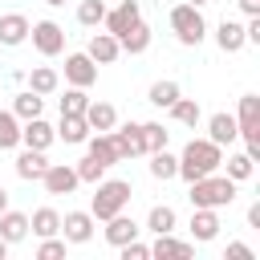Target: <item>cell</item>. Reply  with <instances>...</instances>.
Returning <instances> with one entry per match:
<instances>
[{"instance_id":"cell-30","label":"cell","mask_w":260,"mask_h":260,"mask_svg":"<svg viewBox=\"0 0 260 260\" xmlns=\"http://www.w3.org/2000/svg\"><path fill=\"white\" fill-rule=\"evenodd\" d=\"M16 146H20V118L0 106V150H16Z\"/></svg>"},{"instance_id":"cell-21","label":"cell","mask_w":260,"mask_h":260,"mask_svg":"<svg viewBox=\"0 0 260 260\" xmlns=\"http://www.w3.org/2000/svg\"><path fill=\"white\" fill-rule=\"evenodd\" d=\"M12 167H16V175H20L24 183H37V179L45 175L49 158H45V150H28V146H24V150L16 154V162H12Z\"/></svg>"},{"instance_id":"cell-2","label":"cell","mask_w":260,"mask_h":260,"mask_svg":"<svg viewBox=\"0 0 260 260\" xmlns=\"http://www.w3.org/2000/svg\"><path fill=\"white\" fill-rule=\"evenodd\" d=\"M236 187L240 183H232L228 175H219V171H211V175H203V179H195L191 183V207H228L232 199H236Z\"/></svg>"},{"instance_id":"cell-17","label":"cell","mask_w":260,"mask_h":260,"mask_svg":"<svg viewBox=\"0 0 260 260\" xmlns=\"http://www.w3.org/2000/svg\"><path fill=\"white\" fill-rule=\"evenodd\" d=\"M28 41V16L24 12H4L0 16V45L4 49H16Z\"/></svg>"},{"instance_id":"cell-36","label":"cell","mask_w":260,"mask_h":260,"mask_svg":"<svg viewBox=\"0 0 260 260\" xmlns=\"http://www.w3.org/2000/svg\"><path fill=\"white\" fill-rule=\"evenodd\" d=\"M73 171H77V183H102V179H106V167H102L93 154L77 158V162H73Z\"/></svg>"},{"instance_id":"cell-20","label":"cell","mask_w":260,"mask_h":260,"mask_svg":"<svg viewBox=\"0 0 260 260\" xmlns=\"http://www.w3.org/2000/svg\"><path fill=\"white\" fill-rule=\"evenodd\" d=\"M150 256H158V260H191V256H195V248H191V244H183V240H175L171 232H162V236H154Z\"/></svg>"},{"instance_id":"cell-33","label":"cell","mask_w":260,"mask_h":260,"mask_svg":"<svg viewBox=\"0 0 260 260\" xmlns=\"http://www.w3.org/2000/svg\"><path fill=\"white\" fill-rule=\"evenodd\" d=\"M150 175H154L158 183L175 179V175H179V158H175L167 146H162V150H154V154H150Z\"/></svg>"},{"instance_id":"cell-1","label":"cell","mask_w":260,"mask_h":260,"mask_svg":"<svg viewBox=\"0 0 260 260\" xmlns=\"http://www.w3.org/2000/svg\"><path fill=\"white\" fill-rule=\"evenodd\" d=\"M219 167H223V146H215L211 138H191L183 146V154H179V175L175 179L195 183V179H203V175H211Z\"/></svg>"},{"instance_id":"cell-19","label":"cell","mask_w":260,"mask_h":260,"mask_svg":"<svg viewBox=\"0 0 260 260\" xmlns=\"http://www.w3.org/2000/svg\"><path fill=\"white\" fill-rule=\"evenodd\" d=\"M207 138L215 142V146H232L236 138H240V130H236V114H211L207 118Z\"/></svg>"},{"instance_id":"cell-44","label":"cell","mask_w":260,"mask_h":260,"mask_svg":"<svg viewBox=\"0 0 260 260\" xmlns=\"http://www.w3.org/2000/svg\"><path fill=\"white\" fill-rule=\"evenodd\" d=\"M8 248H12V244H8V240H4V236H0V260H4V256H8Z\"/></svg>"},{"instance_id":"cell-42","label":"cell","mask_w":260,"mask_h":260,"mask_svg":"<svg viewBox=\"0 0 260 260\" xmlns=\"http://www.w3.org/2000/svg\"><path fill=\"white\" fill-rule=\"evenodd\" d=\"M244 16H260V0H236Z\"/></svg>"},{"instance_id":"cell-39","label":"cell","mask_w":260,"mask_h":260,"mask_svg":"<svg viewBox=\"0 0 260 260\" xmlns=\"http://www.w3.org/2000/svg\"><path fill=\"white\" fill-rule=\"evenodd\" d=\"M37 256H41V260H61V256H65V240L45 236V240H41V248H37Z\"/></svg>"},{"instance_id":"cell-13","label":"cell","mask_w":260,"mask_h":260,"mask_svg":"<svg viewBox=\"0 0 260 260\" xmlns=\"http://www.w3.org/2000/svg\"><path fill=\"white\" fill-rule=\"evenodd\" d=\"M85 146H89V154L110 171V167H118L122 162V154H118V142H114V134L110 130H93L89 138H85Z\"/></svg>"},{"instance_id":"cell-3","label":"cell","mask_w":260,"mask_h":260,"mask_svg":"<svg viewBox=\"0 0 260 260\" xmlns=\"http://www.w3.org/2000/svg\"><path fill=\"white\" fill-rule=\"evenodd\" d=\"M93 187H98L93 199H89V215H93V219H110V215L126 211V203H130V195H134V187H130L126 179H102V183H93Z\"/></svg>"},{"instance_id":"cell-6","label":"cell","mask_w":260,"mask_h":260,"mask_svg":"<svg viewBox=\"0 0 260 260\" xmlns=\"http://www.w3.org/2000/svg\"><path fill=\"white\" fill-rule=\"evenodd\" d=\"M28 41H32V49H37L41 57L65 53V28H61L57 20H37V24H28Z\"/></svg>"},{"instance_id":"cell-29","label":"cell","mask_w":260,"mask_h":260,"mask_svg":"<svg viewBox=\"0 0 260 260\" xmlns=\"http://www.w3.org/2000/svg\"><path fill=\"white\" fill-rule=\"evenodd\" d=\"M57 85H61V77H57V69H49V65H37V69L28 73V89L41 93V98L57 93Z\"/></svg>"},{"instance_id":"cell-40","label":"cell","mask_w":260,"mask_h":260,"mask_svg":"<svg viewBox=\"0 0 260 260\" xmlns=\"http://www.w3.org/2000/svg\"><path fill=\"white\" fill-rule=\"evenodd\" d=\"M118 252H122V260H150V244H142V240H130Z\"/></svg>"},{"instance_id":"cell-32","label":"cell","mask_w":260,"mask_h":260,"mask_svg":"<svg viewBox=\"0 0 260 260\" xmlns=\"http://www.w3.org/2000/svg\"><path fill=\"white\" fill-rule=\"evenodd\" d=\"M171 118L179 122V126H199V118H203V110H199V102L195 98H175V106H171Z\"/></svg>"},{"instance_id":"cell-47","label":"cell","mask_w":260,"mask_h":260,"mask_svg":"<svg viewBox=\"0 0 260 260\" xmlns=\"http://www.w3.org/2000/svg\"><path fill=\"white\" fill-rule=\"evenodd\" d=\"M187 4H207V0H187Z\"/></svg>"},{"instance_id":"cell-34","label":"cell","mask_w":260,"mask_h":260,"mask_svg":"<svg viewBox=\"0 0 260 260\" xmlns=\"http://www.w3.org/2000/svg\"><path fill=\"white\" fill-rule=\"evenodd\" d=\"M223 162H228V179H232V183H248V179H252V171H256V158H252L248 150L228 154Z\"/></svg>"},{"instance_id":"cell-37","label":"cell","mask_w":260,"mask_h":260,"mask_svg":"<svg viewBox=\"0 0 260 260\" xmlns=\"http://www.w3.org/2000/svg\"><path fill=\"white\" fill-rule=\"evenodd\" d=\"M102 16H106V4H102V0H81V4H77V24L98 28V24H102Z\"/></svg>"},{"instance_id":"cell-41","label":"cell","mask_w":260,"mask_h":260,"mask_svg":"<svg viewBox=\"0 0 260 260\" xmlns=\"http://www.w3.org/2000/svg\"><path fill=\"white\" fill-rule=\"evenodd\" d=\"M228 260H252V248L236 240V244H228Z\"/></svg>"},{"instance_id":"cell-16","label":"cell","mask_w":260,"mask_h":260,"mask_svg":"<svg viewBox=\"0 0 260 260\" xmlns=\"http://www.w3.org/2000/svg\"><path fill=\"white\" fill-rule=\"evenodd\" d=\"M110 134H114V142H118V154H122V162H126V158H138V154H146V150H142V126H138V122L114 126Z\"/></svg>"},{"instance_id":"cell-18","label":"cell","mask_w":260,"mask_h":260,"mask_svg":"<svg viewBox=\"0 0 260 260\" xmlns=\"http://www.w3.org/2000/svg\"><path fill=\"white\" fill-rule=\"evenodd\" d=\"M57 130V138L61 142H69V146H81L93 130H89V122H85V114H61V122L53 126Z\"/></svg>"},{"instance_id":"cell-28","label":"cell","mask_w":260,"mask_h":260,"mask_svg":"<svg viewBox=\"0 0 260 260\" xmlns=\"http://www.w3.org/2000/svg\"><path fill=\"white\" fill-rule=\"evenodd\" d=\"M175 223H179V215H175V207H171V203H154V207H150V215H146V232H154V236L175 232Z\"/></svg>"},{"instance_id":"cell-8","label":"cell","mask_w":260,"mask_h":260,"mask_svg":"<svg viewBox=\"0 0 260 260\" xmlns=\"http://www.w3.org/2000/svg\"><path fill=\"white\" fill-rule=\"evenodd\" d=\"M41 183H45V191L49 195H73L81 183H77V171H73V162H49L45 167V175H41Z\"/></svg>"},{"instance_id":"cell-7","label":"cell","mask_w":260,"mask_h":260,"mask_svg":"<svg viewBox=\"0 0 260 260\" xmlns=\"http://www.w3.org/2000/svg\"><path fill=\"white\" fill-rule=\"evenodd\" d=\"M93 228H98V219H93L89 211H65L57 236H61L65 244H89V240H93Z\"/></svg>"},{"instance_id":"cell-35","label":"cell","mask_w":260,"mask_h":260,"mask_svg":"<svg viewBox=\"0 0 260 260\" xmlns=\"http://www.w3.org/2000/svg\"><path fill=\"white\" fill-rule=\"evenodd\" d=\"M138 126H142V150H146V154H154V150L167 146L171 130H162V122H138Z\"/></svg>"},{"instance_id":"cell-24","label":"cell","mask_w":260,"mask_h":260,"mask_svg":"<svg viewBox=\"0 0 260 260\" xmlns=\"http://www.w3.org/2000/svg\"><path fill=\"white\" fill-rule=\"evenodd\" d=\"M0 236H4L8 244H20V240L28 236V215H24V211L4 207V211H0Z\"/></svg>"},{"instance_id":"cell-5","label":"cell","mask_w":260,"mask_h":260,"mask_svg":"<svg viewBox=\"0 0 260 260\" xmlns=\"http://www.w3.org/2000/svg\"><path fill=\"white\" fill-rule=\"evenodd\" d=\"M236 130H240V138H244V150H248L252 158H260V98H256V93H244V98H240Z\"/></svg>"},{"instance_id":"cell-43","label":"cell","mask_w":260,"mask_h":260,"mask_svg":"<svg viewBox=\"0 0 260 260\" xmlns=\"http://www.w3.org/2000/svg\"><path fill=\"white\" fill-rule=\"evenodd\" d=\"M248 228H256V232H260V203H252V207H248Z\"/></svg>"},{"instance_id":"cell-22","label":"cell","mask_w":260,"mask_h":260,"mask_svg":"<svg viewBox=\"0 0 260 260\" xmlns=\"http://www.w3.org/2000/svg\"><path fill=\"white\" fill-rule=\"evenodd\" d=\"M215 45L223 49V53H240L248 41H244V24L240 20H219L215 24Z\"/></svg>"},{"instance_id":"cell-27","label":"cell","mask_w":260,"mask_h":260,"mask_svg":"<svg viewBox=\"0 0 260 260\" xmlns=\"http://www.w3.org/2000/svg\"><path fill=\"white\" fill-rule=\"evenodd\" d=\"M41 110H45V98H41V93H32V89H20V93L12 98V114H16L20 122L41 118Z\"/></svg>"},{"instance_id":"cell-23","label":"cell","mask_w":260,"mask_h":260,"mask_svg":"<svg viewBox=\"0 0 260 260\" xmlns=\"http://www.w3.org/2000/svg\"><path fill=\"white\" fill-rule=\"evenodd\" d=\"M28 232H32L37 240L57 236V232H61V211H53V207H37V211L28 215Z\"/></svg>"},{"instance_id":"cell-38","label":"cell","mask_w":260,"mask_h":260,"mask_svg":"<svg viewBox=\"0 0 260 260\" xmlns=\"http://www.w3.org/2000/svg\"><path fill=\"white\" fill-rule=\"evenodd\" d=\"M85 106H89V98H85V89H77V85H69V89H65V98H61V114H85Z\"/></svg>"},{"instance_id":"cell-14","label":"cell","mask_w":260,"mask_h":260,"mask_svg":"<svg viewBox=\"0 0 260 260\" xmlns=\"http://www.w3.org/2000/svg\"><path fill=\"white\" fill-rule=\"evenodd\" d=\"M187 228H191L195 244H211V240L219 236V228H223V223H219L215 207H195V211H191V223H187Z\"/></svg>"},{"instance_id":"cell-11","label":"cell","mask_w":260,"mask_h":260,"mask_svg":"<svg viewBox=\"0 0 260 260\" xmlns=\"http://www.w3.org/2000/svg\"><path fill=\"white\" fill-rule=\"evenodd\" d=\"M142 20V12H138V0H122L118 8H106V16H102V24H106V32H114V37H122L130 24H138Z\"/></svg>"},{"instance_id":"cell-10","label":"cell","mask_w":260,"mask_h":260,"mask_svg":"<svg viewBox=\"0 0 260 260\" xmlns=\"http://www.w3.org/2000/svg\"><path fill=\"white\" fill-rule=\"evenodd\" d=\"M53 142H57V130H53L45 118L20 122V146H28V150H49Z\"/></svg>"},{"instance_id":"cell-25","label":"cell","mask_w":260,"mask_h":260,"mask_svg":"<svg viewBox=\"0 0 260 260\" xmlns=\"http://www.w3.org/2000/svg\"><path fill=\"white\" fill-rule=\"evenodd\" d=\"M118 45H122V53H130V57H138V53H146L150 49V24H130L122 37H118Z\"/></svg>"},{"instance_id":"cell-45","label":"cell","mask_w":260,"mask_h":260,"mask_svg":"<svg viewBox=\"0 0 260 260\" xmlns=\"http://www.w3.org/2000/svg\"><path fill=\"white\" fill-rule=\"evenodd\" d=\"M4 207H8V191L0 187V211H4Z\"/></svg>"},{"instance_id":"cell-15","label":"cell","mask_w":260,"mask_h":260,"mask_svg":"<svg viewBox=\"0 0 260 260\" xmlns=\"http://www.w3.org/2000/svg\"><path fill=\"white\" fill-rule=\"evenodd\" d=\"M102 223H106V232H102V236H106V244H114V248H122V244H130V240H138V232H142L126 211H118V215H110V219H102Z\"/></svg>"},{"instance_id":"cell-31","label":"cell","mask_w":260,"mask_h":260,"mask_svg":"<svg viewBox=\"0 0 260 260\" xmlns=\"http://www.w3.org/2000/svg\"><path fill=\"white\" fill-rule=\"evenodd\" d=\"M179 93H183V89H179V81H171V77H167V81H154V85H150L146 102H150V106H158V110H171Z\"/></svg>"},{"instance_id":"cell-9","label":"cell","mask_w":260,"mask_h":260,"mask_svg":"<svg viewBox=\"0 0 260 260\" xmlns=\"http://www.w3.org/2000/svg\"><path fill=\"white\" fill-rule=\"evenodd\" d=\"M65 81L77 85V89H89L98 81V65L89 61V53H69L65 57Z\"/></svg>"},{"instance_id":"cell-4","label":"cell","mask_w":260,"mask_h":260,"mask_svg":"<svg viewBox=\"0 0 260 260\" xmlns=\"http://www.w3.org/2000/svg\"><path fill=\"white\" fill-rule=\"evenodd\" d=\"M171 28H175L179 45H187V49H195V45L207 37V20H203L199 4H187V0L171 8Z\"/></svg>"},{"instance_id":"cell-46","label":"cell","mask_w":260,"mask_h":260,"mask_svg":"<svg viewBox=\"0 0 260 260\" xmlns=\"http://www.w3.org/2000/svg\"><path fill=\"white\" fill-rule=\"evenodd\" d=\"M45 4H53V8H61V4H65V0H45Z\"/></svg>"},{"instance_id":"cell-26","label":"cell","mask_w":260,"mask_h":260,"mask_svg":"<svg viewBox=\"0 0 260 260\" xmlns=\"http://www.w3.org/2000/svg\"><path fill=\"white\" fill-rule=\"evenodd\" d=\"M85 122H89V130H114L118 126V110L110 102H89L85 106Z\"/></svg>"},{"instance_id":"cell-12","label":"cell","mask_w":260,"mask_h":260,"mask_svg":"<svg viewBox=\"0 0 260 260\" xmlns=\"http://www.w3.org/2000/svg\"><path fill=\"white\" fill-rule=\"evenodd\" d=\"M85 53H89V61H93V65H114V61L122 57V45H118V37H114V32H93V37H89V45H85Z\"/></svg>"}]
</instances>
